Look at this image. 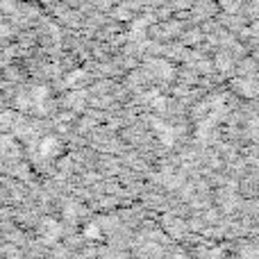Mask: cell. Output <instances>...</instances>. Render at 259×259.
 I'll return each mask as SVG.
<instances>
[]
</instances>
